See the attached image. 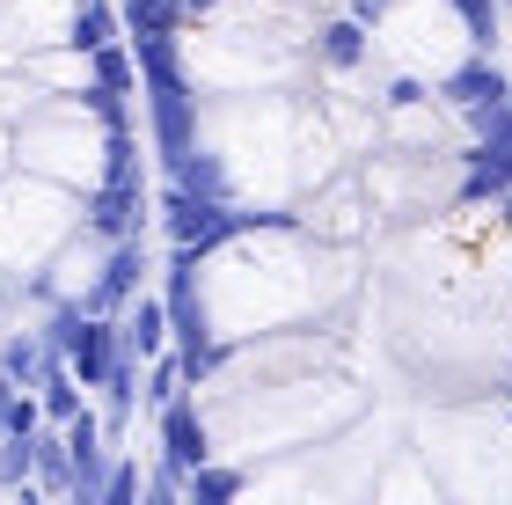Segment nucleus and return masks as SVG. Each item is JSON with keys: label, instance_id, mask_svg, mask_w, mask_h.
Returning a JSON list of instances; mask_svg holds the SVG:
<instances>
[{"label": "nucleus", "instance_id": "cd10ccee", "mask_svg": "<svg viewBox=\"0 0 512 505\" xmlns=\"http://www.w3.org/2000/svg\"><path fill=\"white\" fill-rule=\"evenodd\" d=\"M498 205H505V220H512V191H505V198H498Z\"/></svg>", "mask_w": 512, "mask_h": 505}, {"label": "nucleus", "instance_id": "7c9ffc66", "mask_svg": "<svg viewBox=\"0 0 512 505\" xmlns=\"http://www.w3.org/2000/svg\"><path fill=\"white\" fill-rule=\"evenodd\" d=\"M505 8H512V0H505Z\"/></svg>", "mask_w": 512, "mask_h": 505}, {"label": "nucleus", "instance_id": "20e7f679", "mask_svg": "<svg viewBox=\"0 0 512 505\" xmlns=\"http://www.w3.org/2000/svg\"><path fill=\"white\" fill-rule=\"evenodd\" d=\"M139 279H147V242L139 235H125V242H110V257H103V271H96V286H88V315H125L132 301H139Z\"/></svg>", "mask_w": 512, "mask_h": 505}, {"label": "nucleus", "instance_id": "6e6552de", "mask_svg": "<svg viewBox=\"0 0 512 505\" xmlns=\"http://www.w3.org/2000/svg\"><path fill=\"white\" fill-rule=\"evenodd\" d=\"M59 359H66V352H52V344H44V330H8V337H0V366L15 374V388H37Z\"/></svg>", "mask_w": 512, "mask_h": 505}, {"label": "nucleus", "instance_id": "393cba45", "mask_svg": "<svg viewBox=\"0 0 512 505\" xmlns=\"http://www.w3.org/2000/svg\"><path fill=\"white\" fill-rule=\"evenodd\" d=\"M410 103H425V81L395 74V81H388V110H410Z\"/></svg>", "mask_w": 512, "mask_h": 505}, {"label": "nucleus", "instance_id": "412c9836", "mask_svg": "<svg viewBox=\"0 0 512 505\" xmlns=\"http://www.w3.org/2000/svg\"><path fill=\"white\" fill-rule=\"evenodd\" d=\"M454 15H461V30H469L476 52H491V44H498V0H454Z\"/></svg>", "mask_w": 512, "mask_h": 505}, {"label": "nucleus", "instance_id": "9b49d317", "mask_svg": "<svg viewBox=\"0 0 512 505\" xmlns=\"http://www.w3.org/2000/svg\"><path fill=\"white\" fill-rule=\"evenodd\" d=\"M315 59H322V66H337V74H352V66L366 59V22H359V15L322 22V30H315Z\"/></svg>", "mask_w": 512, "mask_h": 505}, {"label": "nucleus", "instance_id": "aec40b11", "mask_svg": "<svg viewBox=\"0 0 512 505\" xmlns=\"http://www.w3.org/2000/svg\"><path fill=\"white\" fill-rule=\"evenodd\" d=\"M147 366H154V374H147V403H154V410L176 403V396H191V374H183V359H161V352H154Z\"/></svg>", "mask_w": 512, "mask_h": 505}, {"label": "nucleus", "instance_id": "dca6fc26", "mask_svg": "<svg viewBox=\"0 0 512 505\" xmlns=\"http://www.w3.org/2000/svg\"><path fill=\"white\" fill-rule=\"evenodd\" d=\"M125 22H132V37H176V22H183V0H118Z\"/></svg>", "mask_w": 512, "mask_h": 505}, {"label": "nucleus", "instance_id": "f257e3e1", "mask_svg": "<svg viewBox=\"0 0 512 505\" xmlns=\"http://www.w3.org/2000/svg\"><path fill=\"white\" fill-rule=\"evenodd\" d=\"M139 52V96H147V125H154V154L161 169H183L198 154V88L183 74L176 37H132Z\"/></svg>", "mask_w": 512, "mask_h": 505}, {"label": "nucleus", "instance_id": "a211bd4d", "mask_svg": "<svg viewBox=\"0 0 512 505\" xmlns=\"http://www.w3.org/2000/svg\"><path fill=\"white\" fill-rule=\"evenodd\" d=\"M191 498H198V505H227V498H242V469H220V462L191 469Z\"/></svg>", "mask_w": 512, "mask_h": 505}, {"label": "nucleus", "instance_id": "ddd939ff", "mask_svg": "<svg viewBox=\"0 0 512 505\" xmlns=\"http://www.w3.org/2000/svg\"><path fill=\"white\" fill-rule=\"evenodd\" d=\"M118 22H125L118 0H81V15H74V30H66V44H74V52H103V44L118 37Z\"/></svg>", "mask_w": 512, "mask_h": 505}, {"label": "nucleus", "instance_id": "2eb2a0df", "mask_svg": "<svg viewBox=\"0 0 512 505\" xmlns=\"http://www.w3.org/2000/svg\"><path fill=\"white\" fill-rule=\"evenodd\" d=\"M37 396H44V418H52V425H66V418H74V410H88V403H81V374H74V366H66V359H59L52 374L37 381Z\"/></svg>", "mask_w": 512, "mask_h": 505}, {"label": "nucleus", "instance_id": "a878e982", "mask_svg": "<svg viewBox=\"0 0 512 505\" xmlns=\"http://www.w3.org/2000/svg\"><path fill=\"white\" fill-rule=\"evenodd\" d=\"M220 8V0H183V15H213Z\"/></svg>", "mask_w": 512, "mask_h": 505}, {"label": "nucleus", "instance_id": "bb28decb", "mask_svg": "<svg viewBox=\"0 0 512 505\" xmlns=\"http://www.w3.org/2000/svg\"><path fill=\"white\" fill-rule=\"evenodd\" d=\"M15 396H22V388H15ZM15 396H0V440H8V403H15Z\"/></svg>", "mask_w": 512, "mask_h": 505}, {"label": "nucleus", "instance_id": "6ab92c4d", "mask_svg": "<svg viewBox=\"0 0 512 505\" xmlns=\"http://www.w3.org/2000/svg\"><path fill=\"white\" fill-rule=\"evenodd\" d=\"M169 183H183V191H198V198H227V176L213 154H191L183 169H169Z\"/></svg>", "mask_w": 512, "mask_h": 505}, {"label": "nucleus", "instance_id": "c756f323", "mask_svg": "<svg viewBox=\"0 0 512 505\" xmlns=\"http://www.w3.org/2000/svg\"><path fill=\"white\" fill-rule=\"evenodd\" d=\"M0 491H8V484H0Z\"/></svg>", "mask_w": 512, "mask_h": 505}, {"label": "nucleus", "instance_id": "39448f33", "mask_svg": "<svg viewBox=\"0 0 512 505\" xmlns=\"http://www.w3.org/2000/svg\"><path fill=\"white\" fill-rule=\"evenodd\" d=\"M147 227V198H139V176H103V191L88 198V235L125 242Z\"/></svg>", "mask_w": 512, "mask_h": 505}, {"label": "nucleus", "instance_id": "f8f14e48", "mask_svg": "<svg viewBox=\"0 0 512 505\" xmlns=\"http://www.w3.org/2000/svg\"><path fill=\"white\" fill-rule=\"evenodd\" d=\"M491 96H512V88H505V74H498L491 59H469V66H454V74H447V103H454V110L491 103Z\"/></svg>", "mask_w": 512, "mask_h": 505}, {"label": "nucleus", "instance_id": "f3484780", "mask_svg": "<svg viewBox=\"0 0 512 505\" xmlns=\"http://www.w3.org/2000/svg\"><path fill=\"white\" fill-rule=\"evenodd\" d=\"M88 59H96V81H103V88H118V96H125V88H139V52H125L118 37H110L103 52H88Z\"/></svg>", "mask_w": 512, "mask_h": 505}, {"label": "nucleus", "instance_id": "c85d7f7f", "mask_svg": "<svg viewBox=\"0 0 512 505\" xmlns=\"http://www.w3.org/2000/svg\"><path fill=\"white\" fill-rule=\"evenodd\" d=\"M505 396H512V374H505Z\"/></svg>", "mask_w": 512, "mask_h": 505}, {"label": "nucleus", "instance_id": "1a4fd4ad", "mask_svg": "<svg viewBox=\"0 0 512 505\" xmlns=\"http://www.w3.org/2000/svg\"><path fill=\"white\" fill-rule=\"evenodd\" d=\"M125 352H139V359H154L161 352V344H169L176 337V323H169V301H147V293H139V301L125 308Z\"/></svg>", "mask_w": 512, "mask_h": 505}, {"label": "nucleus", "instance_id": "4468645a", "mask_svg": "<svg viewBox=\"0 0 512 505\" xmlns=\"http://www.w3.org/2000/svg\"><path fill=\"white\" fill-rule=\"evenodd\" d=\"M37 484L74 498V447H66V425L59 432H37Z\"/></svg>", "mask_w": 512, "mask_h": 505}, {"label": "nucleus", "instance_id": "423d86ee", "mask_svg": "<svg viewBox=\"0 0 512 505\" xmlns=\"http://www.w3.org/2000/svg\"><path fill=\"white\" fill-rule=\"evenodd\" d=\"M154 418H161V462H176L183 476L213 462V440H205V418H198V403H191V396L161 403Z\"/></svg>", "mask_w": 512, "mask_h": 505}, {"label": "nucleus", "instance_id": "b1692460", "mask_svg": "<svg viewBox=\"0 0 512 505\" xmlns=\"http://www.w3.org/2000/svg\"><path fill=\"white\" fill-rule=\"evenodd\" d=\"M37 418H44V396H15L8 403V432H37Z\"/></svg>", "mask_w": 512, "mask_h": 505}, {"label": "nucleus", "instance_id": "9d476101", "mask_svg": "<svg viewBox=\"0 0 512 505\" xmlns=\"http://www.w3.org/2000/svg\"><path fill=\"white\" fill-rule=\"evenodd\" d=\"M132 403H139V352H118V366H110V381H103V432L110 440L132 425Z\"/></svg>", "mask_w": 512, "mask_h": 505}, {"label": "nucleus", "instance_id": "f03ea898", "mask_svg": "<svg viewBox=\"0 0 512 505\" xmlns=\"http://www.w3.org/2000/svg\"><path fill=\"white\" fill-rule=\"evenodd\" d=\"M161 301H169V323H176V359L183 374L205 381L220 366V344L205 330V308H198V249H176L169 242V286H161Z\"/></svg>", "mask_w": 512, "mask_h": 505}, {"label": "nucleus", "instance_id": "4be33fe9", "mask_svg": "<svg viewBox=\"0 0 512 505\" xmlns=\"http://www.w3.org/2000/svg\"><path fill=\"white\" fill-rule=\"evenodd\" d=\"M81 323H88V308H52V323H44V344H52V352H74Z\"/></svg>", "mask_w": 512, "mask_h": 505}, {"label": "nucleus", "instance_id": "0eeeda50", "mask_svg": "<svg viewBox=\"0 0 512 505\" xmlns=\"http://www.w3.org/2000/svg\"><path fill=\"white\" fill-rule=\"evenodd\" d=\"M505 191H512V140H476L469 169H461V205H483Z\"/></svg>", "mask_w": 512, "mask_h": 505}, {"label": "nucleus", "instance_id": "5701e85b", "mask_svg": "<svg viewBox=\"0 0 512 505\" xmlns=\"http://www.w3.org/2000/svg\"><path fill=\"white\" fill-rule=\"evenodd\" d=\"M139 498V469L132 462H110V484H103V505H132Z\"/></svg>", "mask_w": 512, "mask_h": 505}, {"label": "nucleus", "instance_id": "7ed1b4c3", "mask_svg": "<svg viewBox=\"0 0 512 505\" xmlns=\"http://www.w3.org/2000/svg\"><path fill=\"white\" fill-rule=\"evenodd\" d=\"M161 227H169V242L176 249H220L227 235H242V213L227 198H198V191H183V183H169L161 191Z\"/></svg>", "mask_w": 512, "mask_h": 505}]
</instances>
